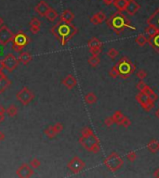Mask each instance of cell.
<instances>
[{"label": "cell", "instance_id": "cell-1", "mask_svg": "<svg viewBox=\"0 0 159 178\" xmlns=\"http://www.w3.org/2000/svg\"><path fill=\"white\" fill-rule=\"evenodd\" d=\"M77 28L72 22H65L60 20L57 22V24L50 29V32L55 35L63 46L65 45L77 34Z\"/></svg>", "mask_w": 159, "mask_h": 178}, {"label": "cell", "instance_id": "cell-2", "mask_svg": "<svg viewBox=\"0 0 159 178\" xmlns=\"http://www.w3.org/2000/svg\"><path fill=\"white\" fill-rule=\"evenodd\" d=\"M106 23L116 34H121L126 29H130L131 31L136 30V28L131 25L130 21L127 18V16L119 11L113 14Z\"/></svg>", "mask_w": 159, "mask_h": 178}, {"label": "cell", "instance_id": "cell-3", "mask_svg": "<svg viewBox=\"0 0 159 178\" xmlns=\"http://www.w3.org/2000/svg\"><path fill=\"white\" fill-rule=\"evenodd\" d=\"M79 143L85 149L92 153H99L101 150L100 141L93 131L89 127H85L81 132V136L79 138Z\"/></svg>", "mask_w": 159, "mask_h": 178}, {"label": "cell", "instance_id": "cell-4", "mask_svg": "<svg viewBox=\"0 0 159 178\" xmlns=\"http://www.w3.org/2000/svg\"><path fill=\"white\" fill-rule=\"evenodd\" d=\"M116 66L119 71V77L123 80L130 78V75L135 72V70H136V65L127 57L121 58L118 60Z\"/></svg>", "mask_w": 159, "mask_h": 178}, {"label": "cell", "instance_id": "cell-5", "mask_svg": "<svg viewBox=\"0 0 159 178\" xmlns=\"http://www.w3.org/2000/svg\"><path fill=\"white\" fill-rule=\"evenodd\" d=\"M103 163L106 167H107L109 171L116 173L118 171V170L122 168V166L124 164V160L116 152H112L107 158L104 159Z\"/></svg>", "mask_w": 159, "mask_h": 178}, {"label": "cell", "instance_id": "cell-6", "mask_svg": "<svg viewBox=\"0 0 159 178\" xmlns=\"http://www.w3.org/2000/svg\"><path fill=\"white\" fill-rule=\"evenodd\" d=\"M30 39L28 35L24 33L22 31H20L19 33L14 34L12 40V49L16 52H21V50L25 48V45L29 43Z\"/></svg>", "mask_w": 159, "mask_h": 178}, {"label": "cell", "instance_id": "cell-7", "mask_svg": "<svg viewBox=\"0 0 159 178\" xmlns=\"http://www.w3.org/2000/svg\"><path fill=\"white\" fill-rule=\"evenodd\" d=\"M16 97L20 103L24 106H27L35 99V94L29 89V87L24 86L16 94Z\"/></svg>", "mask_w": 159, "mask_h": 178}, {"label": "cell", "instance_id": "cell-8", "mask_svg": "<svg viewBox=\"0 0 159 178\" xmlns=\"http://www.w3.org/2000/svg\"><path fill=\"white\" fill-rule=\"evenodd\" d=\"M136 100H137L138 103L141 106L142 109L147 112L152 111V109L155 108L154 100H152L147 95H145L144 93L142 92H140L139 94L136 96Z\"/></svg>", "mask_w": 159, "mask_h": 178}, {"label": "cell", "instance_id": "cell-9", "mask_svg": "<svg viewBox=\"0 0 159 178\" xmlns=\"http://www.w3.org/2000/svg\"><path fill=\"white\" fill-rule=\"evenodd\" d=\"M3 63H4L5 70H7V72L11 73V72L14 71V70L17 69L19 63H20V61H19V59L13 55V54L10 53V54H7V55H6L4 57Z\"/></svg>", "mask_w": 159, "mask_h": 178}, {"label": "cell", "instance_id": "cell-10", "mask_svg": "<svg viewBox=\"0 0 159 178\" xmlns=\"http://www.w3.org/2000/svg\"><path fill=\"white\" fill-rule=\"evenodd\" d=\"M86 167V163L78 157H74L67 164V168L73 174H78L82 172Z\"/></svg>", "mask_w": 159, "mask_h": 178}, {"label": "cell", "instance_id": "cell-11", "mask_svg": "<svg viewBox=\"0 0 159 178\" xmlns=\"http://www.w3.org/2000/svg\"><path fill=\"white\" fill-rule=\"evenodd\" d=\"M14 37V34L10 30V28L3 25L0 27V44L3 45H7L9 43L12 42Z\"/></svg>", "mask_w": 159, "mask_h": 178}, {"label": "cell", "instance_id": "cell-12", "mask_svg": "<svg viewBox=\"0 0 159 178\" xmlns=\"http://www.w3.org/2000/svg\"><path fill=\"white\" fill-rule=\"evenodd\" d=\"M16 174L20 178H29L35 174V171L34 168L30 166V164L24 163L17 169Z\"/></svg>", "mask_w": 159, "mask_h": 178}, {"label": "cell", "instance_id": "cell-13", "mask_svg": "<svg viewBox=\"0 0 159 178\" xmlns=\"http://www.w3.org/2000/svg\"><path fill=\"white\" fill-rule=\"evenodd\" d=\"M141 9L140 4L136 1V0H127V4L126 7V12L130 15V16H134Z\"/></svg>", "mask_w": 159, "mask_h": 178}, {"label": "cell", "instance_id": "cell-14", "mask_svg": "<svg viewBox=\"0 0 159 178\" xmlns=\"http://www.w3.org/2000/svg\"><path fill=\"white\" fill-rule=\"evenodd\" d=\"M10 84L11 81L7 78V76L3 73V71H0V94H3Z\"/></svg>", "mask_w": 159, "mask_h": 178}, {"label": "cell", "instance_id": "cell-15", "mask_svg": "<svg viewBox=\"0 0 159 178\" xmlns=\"http://www.w3.org/2000/svg\"><path fill=\"white\" fill-rule=\"evenodd\" d=\"M50 9V7L45 1H40L35 7V11L39 15V16L45 17V15L48 12V10Z\"/></svg>", "mask_w": 159, "mask_h": 178}, {"label": "cell", "instance_id": "cell-16", "mask_svg": "<svg viewBox=\"0 0 159 178\" xmlns=\"http://www.w3.org/2000/svg\"><path fill=\"white\" fill-rule=\"evenodd\" d=\"M63 84L68 89H73L75 86H77V79H75V77L72 74H69L67 75L65 78L63 80Z\"/></svg>", "mask_w": 159, "mask_h": 178}, {"label": "cell", "instance_id": "cell-17", "mask_svg": "<svg viewBox=\"0 0 159 178\" xmlns=\"http://www.w3.org/2000/svg\"><path fill=\"white\" fill-rule=\"evenodd\" d=\"M105 20H106L105 13L102 12V11H99V12H97L96 14H94L93 16L90 18V22H91L92 24H94V25H98V24H101V23H102Z\"/></svg>", "mask_w": 159, "mask_h": 178}, {"label": "cell", "instance_id": "cell-18", "mask_svg": "<svg viewBox=\"0 0 159 178\" xmlns=\"http://www.w3.org/2000/svg\"><path fill=\"white\" fill-rule=\"evenodd\" d=\"M146 23L148 25L151 24V25L155 26L159 30V7L147 19Z\"/></svg>", "mask_w": 159, "mask_h": 178}, {"label": "cell", "instance_id": "cell-19", "mask_svg": "<svg viewBox=\"0 0 159 178\" xmlns=\"http://www.w3.org/2000/svg\"><path fill=\"white\" fill-rule=\"evenodd\" d=\"M32 55L30 54L29 52H21V54H20V56H19V61H20V63H21L22 65H24V66H26L27 64H29L30 62H31V60H32Z\"/></svg>", "mask_w": 159, "mask_h": 178}, {"label": "cell", "instance_id": "cell-20", "mask_svg": "<svg viewBox=\"0 0 159 178\" xmlns=\"http://www.w3.org/2000/svg\"><path fill=\"white\" fill-rule=\"evenodd\" d=\"M147 149L151 153L155 154L156 152L159 151V141L155 138L151 139L147 144Z\"/></svg>", "mask_w": 159, "mask_h": 178}, {"label": "cell", "instance_id": "cell-21", "mask_svg": "<svg viewBox=\"0 0 159 178\" xmlns=\"http://www.w3.org/2000/svg\"><path fill=\"white\" fill-rule=\"evenodd\" d=\"M74 19V14L70 10H65L62 13L60 17V20L65 21V22H72Z\"/></svg>", "mask_w": 159, "mask_h": 178}, {"label": "cell", "instance_id": "cell-22", "mask_svg": "<svg viewBox=\"0 0 159 178\" xmlns=\"http://www.w3.org/2000/svg\"><path fill=\"white\" fill-rule=\"evenodd\" d=\"M148 38H149L148 44L155 49V51L159 53V33L153 37H148Z\"/></svg>", "mask_w": 159, "mask_h": 178}, {"label": "cell", "instance_id": "cell-23", "mask_svg": "<svg viewBox=\"0 0 159 178\" xmlns=\"http://www.w3.org/2000/svg\"><path fill=\"white\" fill-rule=\"evenodd\" d=\"M148 39H149L148 36H146L144 34H140L136 36L135 42L140 46H144L146 44H148Z\"/></svg>", "mask_w": 159, "mask_h": 178}, {"label": "cell", "instance_id": "cell-24", "mask_svg": "<svg viewBox=\"0 0 159 178\" xmlns=\"http://www.w3.org/2000/svg\"><path fill=\"white\" fill-rule=\"evenodd\" d=\"M127 4V0H115L113 3V5L116 7V9L119 12H123L126 10V7Z\"/></svg>", "mask_w": 159, "mask_h": 178}, {"label": "cell", "instance_id": "cell-25", "mask_svg": "<svg viewBox=\"0 0 159 178\" xmlns=\"http://www.w3.org/2000/svg\"><path fill=\"white\" fill-rule=\"evenodd\" d=\"M45 17L48 19V21L53 22V21H55L56 19L59 17V14L54 9H51V7H50V9L48 10V12L46 13V15H45Z\"/></svg>", "mask_w": 159, "mask_h": 178}, {"label": "cell", "instance_id": "cell-26", "mask_svg": "<svg viewBox=\"0 0 159 178\" xmlns=\"http://www.w3.org/2000/svg\"><path fill=\"white\" fill-rule=\"evenodd\" d=\"M102 43L98 39L97 37H92L91 39L88 40V48H102Z\"/></svg>", "mask_w": 159, "mask_h": 178}, {"label": "cell", "instance_id": "cell-27", "mask_svg": "<svg viewBox=\"0 0 159 178\" xmlns=\"http://www.w3.org/2000/svg\"><path fill=\"white\" fill-rule=\"evenodd\" d=\"M142 93H144L145 95H147L152 100H154V101H156V100L158 99V96L156 95V93L149 86H147L145 88H144V90L142 91Z\"/></svg>", "mask_w": 159, "mask_h": 178}, {"label": "cell", "instance_id": "cell-28", "mask_svg": "<svg viewBox=\"0 0 159 178\" xmlns=\"http://www.w3.org/2000/svg\"><path fill=\"white\" fill-rule=\"evenodd\" d=\"M97 96L94 94L92 92H89L88 94L85 96V101L87 104H89V105H92V104H95L97 102Z\"/></svg>", "mask_w": 159, "mask_h": 178}, {"label": "cell", "instance_id": "cell-29", "mask_svg": "<svg viewBox=\"0 0 159 178\" xmlns=\"http://www.w3.org/2000/svg\"><path fill=\"white\" fill-rule=\"evenodd\" d=\"M159 33V30L154 26V25H151L149 24L146 28H145V34L148 35V37H153L155 36V34H157Z\"/></svg>", "mask_w": 159, "mask_h": 178}, {"label": "cell", "instance_id": "cell-30", "mask_svg": "<svg viewBox=\"0 0 159 178\" xmlns=\"http://www.w3.org/2000/svg\"><path fill=\"white\" fill-rule=\"evenodd\" d=\"M112 117H113V122H115V123H116V125H120L125 116L123 115V113L121 112L120 111H116L115 113L113 114Z\"/></svg>", "mask_w": 159, "mask_h": 178}, {"label": "cell", "instance_id": "cell-31", "mask_svg": "<svg viewBox=\"0 0 159 178\" xmlns=\"http://www.w3.org/2000/svg\"><path fill=\"white\" fill-rule=\"evenodd\" d=\"M44 133H45V135H46L49 139H53L54 137H56V136L58 135V133L55 131L53 125L52 126H49L48 128L45 129Z\"/></svg>", "mask_w": 159, "mask_h": 178}, {"label": "cell", "instance_id": "cell-32", "mask_svg": "<svg viewBox=\"0 0 159 178\" xmlns=\"http://www.w3.org/2000/svg\"><path fill=\"white\" fill-rule=\"evenodd\" d=\"M6 113L10 116V117H11V118H13V117H15L17 114H18V108L15 106V105H13V104H11V105H10L9 106V108L6 110Z\"/></svg>", "mask_w": 159, "mask_h": 178}, {"label": "cell", "instance_id": "cell-33", "mask_svg": "<svg viewBox=\"0 0 159 178\" xmlns=\"http://www.w3.org/2000/svg\"><path fill=\"white\" fill-rule=\"evenodd\" d=\"M88 64L91 66V67L96 68V67H98V66L100 65L101 59L99 58V56H91V57L88 59Z\"/></svg>", "mask_w": 159, "mask_h": 178}, {"label": "cell", "instance_id": "cell-34", "mask_svg": "<svg viewBox=\"0 0 159 178\" xmlns=\"http://www.w3.org/2000/svg\"><path fill=\"white\" fill-rule=\"evenodd\" d=\"M106 54H107V56H108L111 59L115 60V59L118 57L119 52H118V50H116V48H110Z\"/></svg>", "mask_w": 159, "mask_h": 178}, {"label": "cell", "instance_id": "cell-35", "mask_svg": "<svg viewBox=\"0 0 159 178\" xmlns=\"http://www.w3.org/2000/svg\"><path fill=\"white\" fill-rule=\"evenodd\" d=\"M109 75H110V77H112V78H113V79L117 78V77L119 76V71H118V68H117L116 65L112 67V69L109 72Z\"/></svg>", "mask_w": 159, "mask_h": 178}, {"label": "cell", "instance_id": "cell-36", "mask_svg": "<svg viewBox=\"0 0 159 178\" xmlns=\"http://www.w3.org/2000/svg\"><path fill=\"white\" fill-rule=\"evenodd\" d=\"M29 164H30V166H31V167H33L34 169H35V168L40 167V165H41V161H40L38 159L34 158L33 160H31V161L29 162Z\"/></svg>", "mask_w": 159, "mask_h": 178}, {"label": "cell", "instance_id": "cell-37", "mask_svg": "<svg viewBox=\"0 0 159 178\" xmlns=\"http://www.w3.org/2000/svg\"><path fill=\"white\" fill-rule=\"evenodd\" d=\"M136 76H137V78H139L140 80H144L147 77V73L144 70H139L137 73H136Z\"/></svg>", "mask_w": 159, "mask_h": 178}, {"label": "cell", "instance_id": "cell-38", "mask_svg": "<svg viewBox=\"0 0 159 178\" xmlns=\"http://www.w3.org/2000/svg\"><path fill=\"white\" fill-rule=\"evenodd\" d=\"M29 25L30 26H41V21H40V20L38 18L35 17V18H33L31 21H30Z\"/></svg>", "mask_w": 159, "mask_h": 178}, {"label": "cell", "instance_id": "cell-39", "mask_svg": "<svg viewBox=\"0 0 159 178\" xmlns=\"http://www.w3.org/2000/svg\"><path fill=\"white\" fill-rule=\"evenodd\" d=\"M127 159L128 160H130V161H131V162L135 161V160L137 159V153H136L135 151L128 152L127 155Z\"/></svg>", "mask_w": 159, "mask_h": 178}, {"label": "cell", "instance_id": "cell-40", "mask_svg": "<svg viewBox=\"0 0 159 178\" xmlns=\"http://www.w3.org/2000/svg\"><path fill=\"white\" fill-rule=\"evenodd\" d=\"M146 86H147V84H146V83H144V81H143V80H140V82L137 84V86H136V87H137V89L140 92H142Z\"/></svg>", "mask_w": 159, "mask_h": 178}, {"label": "cell", "instance_id": "cell-41", "mask_svg": "<svg viewBox=\"0 0 159 178\" xmlns=\"http://www.w3.org/2000/svg\"><path fill=\"white\" fill-rule=\"evenodd\" d=\"M102 48H90L89 52L91 54V56H99L102 53Z\"/></svg>", "mask_w": 159, "mask_h": 178}, {"label": "cell", "instance_id": "cell-42", "mask_svg": "<svg viewBox=\"0 0 159 178\" xmlns=\"http://www.w3.org/2000/svg\"><path fill=\"white\" fill-rule=\"evenodd\" d=\"M131 125V122H130V120L128 119L127 117H124V119H123V121H122V122H121V126H123V127H125V128H127V127H130V125Z\"/></svg>", "mask_w": 159, "mask_h": 178}, {"label": "cell", "instance_id": "cell-43", "mask_svg": "<svg viewBox=\"0 0 159 178\" xmlns=\"http://www.w3.org/2000/svg\"><path fill=\"white\" fill-rule=\"evenodd\" d=\"M53 127H54V129H55V131L58 133V134H60V132H63V123H60V122H57V123H55L54 125H53Z\"/></svg>", "mask_w": 159, "mask_h": 178}, {"label": "cell", "instance_id": "cell-44", "mask_svg": "<svg viewBox=\"0 0 159 178\" xmlns=\"http://www.w3.org/2000/svg\"><path fill=\"white\" fill-rule=\"evenodd\" d=\"M113 123H115V122H113V117H107L105 120H104V125L107 126V127H111Z\"/></svg>", "mask_w": 159, "mask_h": 178}, {"label": "cell", "instance_id": "cell-45", "mask_svg": "<svg viewBox=\"0 0 159 178\" xmlns=\"http://www.w3.org/2000/svg\"><path fill=\"white\" fill-rule=\"evenodd\" d=\"M30 32L34 34H36L40 32V26H30Z\"/></svg>", "mask_w": 159, "mask_h": 178}, {"label": "cell", "instance_id": "cell-46", "mask_svg": "<svg viewBox=\"0 0 159 178\" xmlns=\"http://www.w3.org/2000/svg\"><path fill=\"white\" fill-rule=\"evenodd\" d=\"M6 138V135L4 132H2V131H0V142L1 141H4Z\"/></svg>", "mask_w": 159, "mask_h": 178}, {"label": "cell", "instance_id": "cell-47", "mask_svg": "<svg viewBox=\"0 0 159 178\" xmlns=\"http://www.w3.org/2000/svg\"><path fill=\"white\" fill-rule=\"evenodd\" d=\"M113 1H115V0H103V3L107 6H110L113 3Z\"/></svg>", "mask_w": 159, "mask_h": 178}, {"label": "cell", "instance_id": "cell-48", "mask_svg": "<svg viewBox=\"0 0 159 178\" xmlns=\"http://www.w3.org/2000/svg\"><path fill=\"white\" fill-rule=\"evenodd\" d=\"M5 113H6V109H5V107L2 106V105H0V114L5 115Z\"/></svg>", "mask_w": 159, "mask_h": 178}, {"label": "cell", "instance_id": "cell-49", "mask_svg": "<svg viewBox=\"0 0 159 178\" xmlns=\"http://www.w3.org/2000/svg\"><path fill=\"white\" fill-rule=\"evenodd\" d=\"M4 48H5V45L0 44V57L3 56V53H4Z\"/></svg>", "mask_w": 159, "mask_h": 178}, {"label": "cell", "instance_id": "cell-50", "mask_svg": "<svg viewBox=\"0 0 159 178\" xmlns=\"http://www.w3.org/2000/svg\"><path fill=\"white\" fill-rule=\"evenodd\" d=\"M154 176L156 177V178H159V169H156L154 172Z\"/></svg>", "mask_w": 159, "mask_h": 178}, {"label": "cell", "instance_id": "cell-51", "mask_svg": "<svg viewBox=\"0 0 159 178\" xmlns=\"http://www.w3.org/2000/svg\"><path fill=\"white\" fill-rule=\"evenodd\" d=\"M3 70H5V68H4V63H3V60L0 59V71H3Z\"/></svg>", "mask_w": 159, "mask_h": 178}, {"label": "cell", "instance_id": "cell-52", "mask_svg": "<svg viewBox=\"0 0 159 178\" xmlns=\"http://www.w3.org/2000/svg\"><path fill=\"white\" fill-rule=\"evenodd\" d=\"M4 120H5V115L0 114V123H2L4 122Z\"/></svg>", "mask_w": 159, "mask_h": 178}, {"label": "cell", "instance_id": "cell-53", "mask_svg": "<svg viewBox=\"0 0 159 178\" xmlns=\"http://www.w3.org/2000/svg\"><path fill=\"white\" fill-rule=\"evenodd\" d=\"M155 117L159 120V108L155 111Z\"/></svg>", "mask_w": 159, "mask_h": 178}, {"label": "cell", "instance_id": "cell-54", "mask_svg": "<svg viewBox=\"0 0 159 178\" xmlns=\"http://www.w3.org/2000/svg\"><path fill=\"white\" fill-rule=\"evenodd\" d=\"M4 25V20L2 17H0V27H2Z\"/></svg>", "mask_w": 159, "mask_h": 178}]
</instances>
